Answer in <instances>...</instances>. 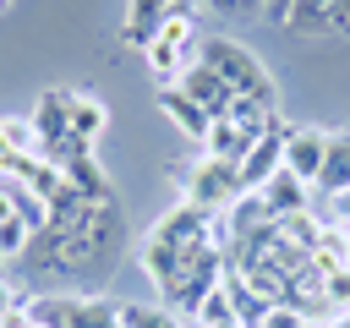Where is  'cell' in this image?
<instances>
[{"label": "cell", "mask_w": 350, "mask_h": 328, "mask_svg": "<svg viewBox=\"0 0 350 328\" xmlns=\"http://www.w3.org/2000/svg\"><path fill=\"white\" fill-rule=\"evenodd\" d=\"M33 241H38V262L60 273H109L126 251V219L115 197H88L66 180L60 197L44 208V230Z\"/></svg>", "instance_id": "cell-1"}, {"label": "cell", "mask_w": 350, "mask_h": 328, "mask_svg": "<svg viewBox=\"0 0 350 328\" xmlns=\"http://www.w3.org/2000/svg\"><path fill=\"white\" fill-rule=\"evenodd\" d=\"M213 224L219 219H208L202 208H191L186 197L175 202V208H164L153 224H148V235L137 241V268L148 273V284H153V295L197 257V251H208L213 246Z\"/></svg>", "instance_id": "cell-2"}, {"label": "cell", "mask_w": 350, "mask_h": 328, "mask_svg": "<svg viewBox=\"0 0 350 328\" xmlns=\"http://www.w3.org/2000/svg\"><path fill=\"white\" fill-rule=\"evenodd\" d=\"M197 60H202L208 71H219V77H224V87H230L241 104H252V109H262V115H279V87H273V77H268L262 55H252L241 38L213 33V38H202V44H197Z\"/></svg>", "instance_id": "cell-3"}, {"label": "cell", "mask_w": 350, "mask_h": 328, "mask_svg": "<svg viewBox=\"0 0 350 328\" xmlns=\"http://www.w3.org/2000/svg\"><path fill=\"white\" fill-rule=\"evenodd\" d=\"M22 312H27V323H38V328H120V301H109V295H82V290L27 295Z\"/></svg>", "instance_id": "cell-4"}, {"label": "cell", "mask_w": 350, "mask_h": 328, "mask_svg": "<svg viewBox=\"0 0 350 328\" xmlns=\"http://www.w3.org/2000/svg\"><path fill=\"white\" fill-rule=\"evenodd\" d=\"M33 131H38V153L60 169V164H71L77 153H93L88 142H77V131H71V87H49L38 104H33Z\"/></svg>", "instance_id": "cell-5"}, {"label": "cell", "mask_w": 350, "mask_h": 328, "mask_svg": "<svg viewBox=\"0 0 350 328\" xmlns=\"http://www.w3.org/2000/svg\"><path fill=\"white\" fill-rule=\"evenodd\" d=\"M241 197H246V186H241V164H224V159H208V153H202V159L186 169V202L202 208L208 219H224Z\"/></svg>", "instance_id": "cell-6"}, {"label": "cell", "mask_w": 350, "mask_h": 328, "mask_svg": "<svg viewBox=\"0 0 350 328\" xmlns=\"http://www.w3.org/2000/svg\"><path fill=\"white\" fill-rule=\"evenodd\" d=\"M175 87H180V93H186L208 120H224V115H235V104H241V98L224 87V77H219V71H208L202 60H191V66L180 71V82H175Z\"/></svg>", "instance_id": "cell-7"}, {"label": "cell", "mask_w": 350, "mask_h": 328, "mask_svg": "<svg viewBox=\"0 0 350 328\" xmlns=\"http://www.w3.org/2000/svg\"><path fill=\"white\" fill-rule=\"evenodd\" d=\"M284 137H290V126H284L279 115L257 131V142H252L246 159H241V186H246V191H257L273 169H284Z\"/></svg>", "instance_id": "cell-8"}, {"label": "cell", "mask_w": 350, "mask_h": 328, "mask_svg": "<svg viewBox=\"0 0 350 328\" xmlns=\"http://www.w3.org/2000/svg\"><path fill=\"white\" fill-rule=\"evenodd\" d=\"M323 153H328V131L323 126H290L284 137V169L295 180H306L317 191V175H323Z\"/></svg>", "instance_id": "cell-9"}, {"label": "cell", "mask_w": 350, "mask_h": 328, "mask_svg": "<svg viewBox=\"0 0 350 328\" xmlns=\"http://www.w3.org/2000/svg\"><path fill=\"white\" fill-rule=\"evenodd\" d=\"M257 202H262V213H268V219H295V213H306L312 186H306V180H295L290 169H273V175L257 186Z\"/></svg>", "instance_id": "cell-10"}, {"label": "cell", "mask_w": 350, "mask_h": 328, "mask_svg": "<svg viewBox=\"0 0 350 328\" xmlns=\"http://www.w3.org/2000/svg\"><path fill=\"white\" fill-rule=\"evenodd\" d=\"M164 22H170V0H126V27H120V38H126L131 49H148V44L164 33Z\"/></svg>", "instance_id": "cell-11"}, {"label": "cell", "mask_w": 350, "mask_h": 328, "mask_svg": "<svg viewBox=\"0 0 350 328\" xmlns=\"http://www.w3.org/2000/svg\"><path fill=\"white\" fill-rule=\"evenodd\" d=\"M317 191H323V197H345V191H350V131H328V153H323Z\"/></svg>", "instance_id": "cell-12"}, {"label": "cell", "mask_w": 350, "mask_h": 328, "mask_svg": "<svg viewBox=\"0 0 350 328\" xmlns=\"http://www.w3.org/2000/svg\"><path fill=\"white\" fill-rule=\"evenodd\" d=\"M159 115H164V120H175L191 142H202V137H208V126H213V120H208V115H202L180 87H159Z\"/></svg>", "instance_id": "cell-13"}, {"label": "cell", "mask_w": 350, "mask_h": 328, "mask_svg": "<svg viewBox=\"0 0 350 328\" xmlns=\"http://www.w3.org/2000/svg\"><path fill=\"white\" fill-rule=\"evenodd\" d=\"M71 131H77V142H88V148L109 131V109H104L98 93H71Z\"/></svg>", "instance_id": "cell-14"}, {"label": "cell", "mask_w": 350, "mask_h": 328, "mask_svg": "<svg viewBox=\"0 0 350 328\" xmlns=\"http://www.w3.org/2000/svg\"><path fill=\"white\" fill-rule=\"evenodd\" d=\"M120 328H186V317L164 301H120Z\"/></svg>", "instance_id": "cell-15"}, {"label": "cell", "mask_w": 350, "mask_h": 328, "mask_svg": "<svg viewBox=\"0 0 350 328\" xmlns=\"http://www.w3.org/2000/svg\"><path fill=\"white\" fill-rule=\"evenodd\" d=\"M0 137L11 142V153H38V131H33V120H16V115H0Z\"/></svg>", "instance_id": "cell-16"}, {"label": "cell", "mask_w": 350, "mask_h": 328, "mask_svg": "<svg viewBox=\"0 0 350 328\" xmlns=\"http://www.w3.org/2000/svg\"><path fill=\"white\" fill-rule=\"evenodd\" d=\"M323 306H328V317H345L350 312V268L323 273Z\"/></svg>", "instance_id": "cell-17"}, {"label": "cell", "mask_w": 350, "mask_h": 328, "mask_svg": "<svg viewBox=\"0 0 350 328\" xmlns=\"http://www.w3.org/2000/svg\"><path fill=\"white\" fill-rule=\"evenodd\" d=\"M208 11L230 16V22H246V16H262V0H202Z\"/></svg>", "instance_id": "cell-18"}, {"label": "cell", "mask_w": 350, "mask_h": 328, "mask_svg": "<svg viewBox=\"0 0 350 328\" xmlns=\"http://www.w3.org/2000/svg\"><path fill=\"white\" fill-rule=\"evenodd\" d=\"M16 306H22V301H16V290H11V279L0 273V323H5V317H11Z\"/></svg>", "instance_id": "cell-19"}, {"label": "cell", "mask_w": 350, "mask_h": 328, "mask_svg": "<svg viewBox=\"0 0 350 328\" xmlns=\"http://www.w3.org/2000/svg\"><path fill=\"white\" fill-rule=\"evenodd\" d=\"M290 5H295V0H262V16L284 27V22H290Z\"/></svg>", "instance_id": "cell-20"}, {"label": "cell", "mask_w": 350, "mask_h": 328, "mask_svg": "<svg viewBox=\"0 0 350 328\" xmlns=\"http://www.w3.org/2000/svg\"><path fill=\"white\" fill-rule=\"evenodd\" d=\"M334 33H350V0H334Z\"/></svg>", "instance_id": "cell-21"}, {"label": "cell", "mask_w": 350, "mask_h": 328, "mask_svg": "<svg viewBox=\"0 0 350 328\" xmlns=\"http://www.w3.org/2000/svg\"><path fill=\"white\" fill-rule=\"evenodd\" d=\"M0 328H38V323H27V312H22V306H16V312H11V317H5V323H0Z\"/></svg>", "instance_id": "cell-22"}, {"label": "cell", "mask_w": 350, "mask_h": 328, "mask_svg": "<svg viewBox=\"0 0 350 328\" xmlns=\"http://www.w3.org/2000/svg\"><path fill=\"white\" fill-rule=\"evenodd\" d=\"M334 219H339V224H350V191H345V197H334Z\"/></svg>", "instance_id": "cell-23"}, {"label": "cell", "mask_w": 350, "mask_h": 328, "mask_svg": "<svg viewBox=\"0 0 350 328\" xmlns=\"http://www.w3.org/2000/svg\"><path fill=\"white\" fill-rule=\"evenodd\" d=\"M5 5H11V0H0V11H5Z\"/></svg>", "instance_id": "cell-24"}, {"label": "cell", "mask_w": 350, "mask_h": 328, "mask_svg": "<svg viewBox=\"0 0 350 328\" xmlns=\"http://www.w3.org/2000/svg\"><path fill=\"white\" fill-rule=\"evenodd\" d=\"M312 328H317V323H312Z\"/></svg>", "instance_id": "cell-25"}]
</instances>
